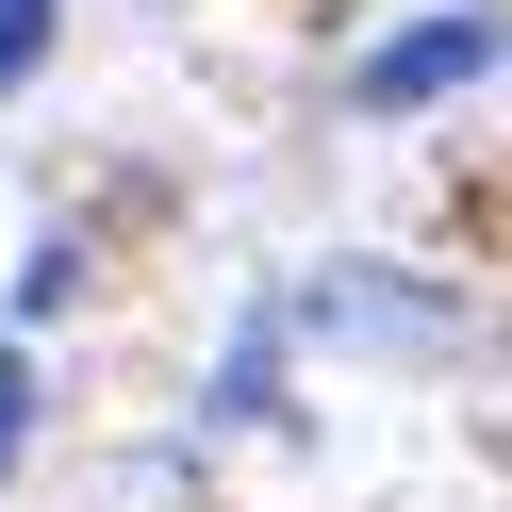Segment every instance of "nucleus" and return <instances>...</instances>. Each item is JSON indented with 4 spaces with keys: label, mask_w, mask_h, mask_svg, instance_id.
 Wrapping results in <instances>:
<instances>
[{
    "label": "nucleus",
    "mask_w": 512,
    "mask_h": 512,
    "mask_svg": "<svg viewBox=\"0 0 512 512\" xmlns=\"http://www.w3.org/2000/svg\"><path fill=\"white\" fill-rule=\"evenodd\" d=\"M314 331H364V347H430L413 298H364V281H314Z\"/></svg>",
    "instance_id": "obj_2"
},
{
    "label": "nucleus",
    "mask_w": 512,
    "mask_h": 512,
    "mask_svg": "<svg viewBox=\"0 0 512 512\" xmlns=\"http://www.w3.org/2000/svg\"><path fill=\"white\" fill-rule=\"evenodd\" d=\"M479 67H512V17H413V34L364 50V116H413L446 83H479Z\"/></svg>",
    "instance_id": "obj_1"
},
{
    "label": "nucleus",
    "mask_w": 512,
    "mask_h": 512,
    "mask_svg": "<svg viewBox=\"0 0 512 512\" xmlns=\"http://www.w3.org/2000/svg\"><path fill=\"white\" fill-rule=\"evenodd\" d=\"M17 446H34V364L0 347V479H17Z\"/></svg>",
    "instance_id": "obj_4"
},
{
    "label": "nucleus",
    "mask_w": 512,
    "mask_h": 512,
    "mask_svg": "<svg viewBox=\"0 0 512 512\" xmlns=\"http://www.w3.org/2000/svg\"><path fill=\"white\" fill-rule=\"evenodd\" d=\"M34 50H50V0H0V100L34 83Z\"/></svg>",
    "instance_id": "obj_3"
}]
</instances>
